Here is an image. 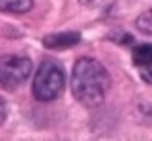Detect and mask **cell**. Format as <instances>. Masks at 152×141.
<instances>
[{
	"mask_svg": "<svg viewBox=\"0 0 152 141\" xmlns=\"http://www.w3.org/2000/svg\"><path fill=\"white\" fill-rule=\"evenodd\" d=\"M109 86H111V78L101 61L93 57H80L74 64L70 88L80 104L97 106L99 102H103Z\"/></svg>",
	"mask_w": 152,
	"mask_h": 141,
	"instance_id": "cell-1",
	"label": "cell"
},
{
	"mask_svg": "<svg viewBox=\"0 0 152 141\" xmlns=\"http://www.w3.org/2000/svg\"><path fill=\"white\" fill-rule=\"evenodd\" d=\"M78 41H80L78 33H58V35H48L43 39V45L50 49H62V47L76 45Z\"/></svg>",
	"mask_w": 152,
	"mask_h": 141,
	"instance_id": "cell-4",
	"label": "cell"
},
{
	"mask_svg": "<svg viewBox=\"0 0 152 141\" xmlns=\"http://www.w3.org/2000/svg\"><path fill=\"white\" fill-rule=\"evenodd\" d=\"M6 121V102L0 98V125Z\"/></svg>",
	"mask_w": 152,
	"mask_h": 141,
	"instance_id": "cell-9",
	"label": "cell"
},
{
	"mask_svg": "<svg viewBox=\"0 0 152 141\" xmlns=\"http://www.w3.org/2000/svg\"><path fill=\"white\" fill-rule=\"evenodd\" d=\"M33 8V0H0V10L12 12V14H23Z\"/></svg>",
	"mask_w": 152,
	"mask_h": 141,
	"instance_id": "cell-6",
	"label": "cell"
},
{
	"mask_svg": "<svg viewBox=\"0 0 152 141\" xmlns=\"http://www.w3.org/2000/svg\"><path fill=\"white\" fill-rule=\"evenodd\" d=\"M33 74V61L25 55H2L0 57V86L17 88L25 84Z\"/></svg>",
	"mask_w": 152,
	"mask_h": 141,
	"instance_id": "cell-3",
	"label": "cell"
},
{
	"mask_svg": "<svg viewBox=\"0 0 152 141\" xmlns=\"http://www.w3.org/2000/svg\"><path fill=\"white\" fill-rule=\"evenodd\" d=\"M136 27H138L142 33L152 35V8L150 10H144V12L136 19Z\"/></svg>",
	"mask_w": 152,
	"mask_h": 141,
	"instance_id": "cell-7",
	"label": "cell"
},
{
	"mask_svg": "<svg viewBox=\"0 0 152 141\" xmlns=\"http://www.w3.org/2000/svg\"><path fill=\"white\" fill-rule=\"evenodd\" d=\"M132 61H134L138 68H146V66H152V43H144V45L134 47Z\"/></svg>",
	"mask_w": 152,
	"mask_h": 141,
	"instance_id": "cell-5",
	"label": "cell"
},
{
	"mask_svg": "<svg viewBox=\"0 0 152 141\" xmlns=\"http://www.w3.org/2000/svg\"><path fill=\"white\" fill-rule=\"evenodd\" d=\"M140 70V76L146 84H152V66H146V68H138Z\"/></svg>",
	"mask_w": 152,
	"mask_h": 141,
	"instance_id": "cell-8",
	"label": "cell"
},
{
	"mask_svg": "<svg viewBox=\"0 0 152 141\" xmlns=\"http://www.w3.org/2000/svg\"><path fill=\"white\" fill-rule=\"evenodd\" d=\"M64 86H66V76H64L62 66L58 61L45 59L35 72L31 90H33V96L39 102H51V100L62 96Z\"/></svg>",
	"mask_w": 152,
	"mask_h": 141,
	"instance_id": "cell-2",
	"label": "cell"
}]
</instances>
